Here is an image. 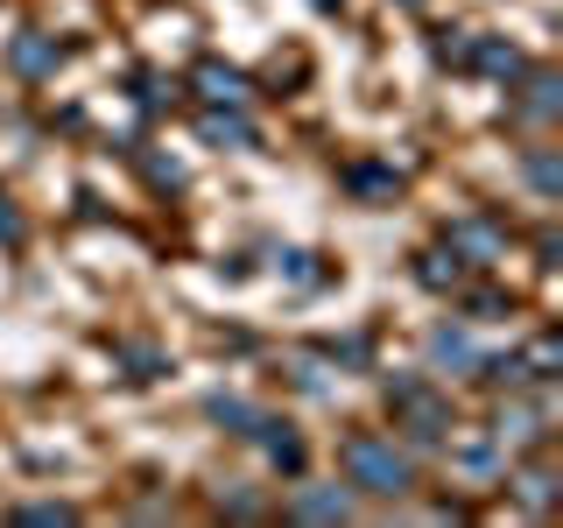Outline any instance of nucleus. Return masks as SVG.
Instances as JSON below:
<instances>
[{
  "mask_svg": "<svg viewBox=\"0 0 563 528\" xmlns=\"http://www.w3.org/2000/svg\"><path fill=\"white\" fill-rule=\"evenodd\" d=\"M282 275H289V282H317V268H310L303 246H289V254H282Z\"/></svg>",
  "mask_w": 563,
  "mask_h": 528,
  "instance_id": "obj_22",
  "label": "nucleus"
},
{
  "mask_svg": "<svg viewBox=\"0 0 563 528\" xmlns=\"http://www.w3.org/2000/svg\"><path fill=\"white\" fill-rule=\"evenodd\" d=\"M430 360L437 366H457V374H465V366H479V352H472V339H465V331H437V339H430Z\"/></svg>",
  "mask_w": 563,
  "mask_h": 528,
  "instance_id": "obj_14",
  "label": "nucleus"
},
{
  "mask_svg": "<svg viewBox=\"0 0 563 528\" xmlns=\"http://www.w3.org/2000/svg\"><path fill=\"white\" fill-rule=\"evenodd\" d=\"M521 78H528V92L515 99V113L521 120H556L563 113V78H556V70H536V64H528Z\"/></svg>",
  "mask_w": 563,
  "mask_h": 528,
  "instance_id": "obj_7",
  "label": "nucleus"
},
{
  "mask_svg": "<svg viewBox=\"0 0 563 528\" xmlns=\"http://www.w3.org/2000/svg\"><path fill=\"white\" fill-rule=\"evenodd\" d=\"M444 246L465 261V268H493V261L507 254V226L486 219V211H472V219H451L444 226Z\"/></svg>",
  "mask_w": 563,
  "mask_h": 528,
  "instance_id": "obj_3",
  "label": "nucleus"
},
{
  "mask_svg": "<svg viewBox=\"0 0 563 528\" xmlns=\"http://www.w3.org/2000/svg\"><path fill=\"white\" fill-rule=\"evenodd\" d=\"M148 184H155V190H176V184H184V169L163 163V155H148Z\"/></svg>",
  "mask_w": 563,
  "mask_h": 528,
  "instance_id": "obj_21",
  "label": "nucleus"
},
{
  "mask_svg": "<svg viewBox=\"0 0 563 528\" xmlns=\"http://www.w3.org/2000/svg\"><path fill=\"white\" fill-rule=\"evenodd\" d=\"M190 85H198V99L205 106H246V70H233V64H219V57H205L198 70H190Z\"/></svg>",
  "mask_w": 563,
  "mask_h": 528,
  "instance_id": "obj_4",
  "label": "nucleus"
},
{
  "mask_svg": "<svg viewBox=\"0 0 563 528\" xmlns=\"http://www.w3.org/2000/svg\"><path fill=\"white\" fill-rule=\"evenodd\" d=\"M493 317H507V304L493 289H479V296H472V324H493Z\"/></svg>",
  "mask_w": 563,
  "mask_h": 528,
  "instance_id": "obj_23",
  "label": "nucleus"
},
{
  "mask_svg": "<svg viewBox=\"0 0 563 528\" xmlns=\"http://www.w3.org/2000/svg\"><path fill=\"white\" fill-rule=\"evenodd\" d=\"M422 289H465V261L457 254H422Z\"/></svg>",
  "mask_w": 563,
  "mask_h": 528,
  "instance_id": "obj_16",
  "label": "nucleus"
},
{
  "mask_svg": "<svg viewBox=\"0 0 563 528\" xmlns=\"http://www.w3.org/2000/svg\"><path fill=\"white\" fill-rule=\"evenodd\" d=\"M528 184H536L542 190V198H556V190H563V163H556V148H528Z\"/></svg>",
  "mask_w": 563,
  "mask_h": 528,
  "instance_id": "obj_17",
  "label": "nucleus"
},
{
  "mask_svg": "<svg viewBox=\"0 0 563 528\" xmlns=\"http://www.w3.org/2000/svg\"><path fill=\"white\" fill-rule=\"evenodd\" d=\"M521 366H528V381H556V366H563V339L556 331H536L521 352Z\"/></svg>",
  "mask_w": 563,
  "mask_h": 528,
  "instance_id": "obj_13",
  "label": "nucleus"
},
{
  "mask_svg": "<svg viewBox=\"0 0 563 528\" xmlns=\"http://www.w3.org/2000/svg\"><path fill=\"white\" fill-rule=\"evenodd\" d=\"M0 240H8V246H14V240H22V211H14L8 198H0Z\"/></svg>",
  "mask_w": 563,
  "mask_h": 528,
  "instance_id": "obj_25",
  "label": "nucleus"
},
{
  "mask_svg": "<svg viewBox=\"0 0 563 528\" xmlns=\"http://www.w3.org/2000/svg\"><path fill=\"white\" fill-rule=\"evenodd\" d=\"M465 64H479L486 78H500V85H515L521 70H528V57L515 43H500V35H472V50H465Z\"/></svg>",
  "mask_w": 563,
  "mask_h": 528,
  "instance_id": "obj_5",
  "label": "nucleus"
},
{
  "mask_svg": "<svg viewBox=\"0 0 563 528\" xmlns=\"http://www.w3.org/2000/svg\"><path fill=\"white\" fill-rule=\"evenodd\" d=\"M345 190H360V198H395V176H387V169H374V163H352L345 169Z\"/></svg>",
  "mask_w": 563,
  "mask_h": 528,
  "instance_id": "obj_18",
  "label": "nucleus"
},
{
  "mask_svg": "<svg viewBox=\"0 0 563 528\" xmlns=\"http://www.w3.org/2000/svg\"><path fill=\"white\" fill-rule=\"evenodd\" d=\"M8 64L22 70V78H49V70L64 64V43H57V35H22V43L8 50Z\"/></svg>",
  "mask_w": 563,
  "mask_h": 528,
  "instance_id": "obj_10",
  "label": "nucleus"
},
{
  "mask_svg": "<svg viewBox=\"0 0 563 528\" xmlns=\"http://www.w3.org/2000/svg\"><path fill=\"white\" fill-rule=\"evenodd\" d=\"M479 381H486V387H507V395H515V387H528L521 352H507V360H479Z\"/></svg>",
  "mask_w": 563,
  "mask_h": 528,
  "instance_id": "obj_20",
  "label": "nucleus"
},
{
  "mask_svg": "<svg viewBox=\"0 0 563 528\" xmlns=\"http://www.w3.org/2000/svg\"><path fill=\"white\" fill-rule=\"evenodd\" d=\"M225 515H233V521H261V501H254V493H233V501H225Z\"/></svg>",
  "mask_w": 563,
  "mask_h": 528,
  "instance_id": "obj_24",
  "label": "nucleus"
},
{
  "mask_svg": "<svg viewBox=\"0 0 563 528\" xmlns=\"http://www.w3.org/2000/svg\"><path fill=\"white\" fill-rule=\"evenodd\" d=\"M198 134L205 141H225V148H246V141H254V128H246L240 106H211V113L198 120Z\"/></svg>",
  "mask_w": 563,
  "mask_h": 528,
  "instance_id": "obj_11",
  "label": "nucleus"
},
{
  "mask_svg": "<svg viewBox=\"0 0 563 528\" xmlns=\"http://www.w3.org/2000/svg\"><path fill=\"white\" fill-rule=\"evenodd\" d=\"M254 437L268 444V458H275L282 472H303V437H296L289 422H268V416H261V430H254Z\"/></svg>",
  "mask_w": 563,
  "mask_h": 528,
  "instance_id": "obj_12",
  "label": "nucleus"
},
{
  "mask_svg": "<svg viewBox=\"0 0 563 528\" xmlns=\"http://www.w3.org/2000/svg\"><path fill=\"white\" fill-rule=\"evenodd\" d=\"M14 521H29V528H64V521H78V507H70V501H29V507H14Z\"/></svg>",
  "mask_w": 563,
  "mask_h": 528,
  "instance_id": "obj_19",
  "label": "nucleus"
},
{
  "mask_svg": "<svg viewBox=\"0 0 563 528\" xmlns=\"http://www.w3.org/2000/svg\"><path fill=\"white\" fill-rule=\"evenodd\" d=\"M387 402H395V430L409 437V444H422V451H430V444H444V437L457 430L451 409H444V402H437L422 381H395V387H387Z\"/></svg>",
  "mask_w": 563,
  "mask_h": 528,
  "instance_id": "obj_2",
  "label": "nucleus"
},
{
  "mask_svg": "<svg viewBox=\"0 0 563 528\" xmlns=\"http://www.w3.org/2000/svg\"><path fill=\"white\" fill-rule=\"evenodd\" d=\"M317 8H324V14H331V8H339V0H317Z\"/></svg>",
  "mask_w": 563,
  "mask_h": 528,
  "instance_id": "obj_26",
  "label": "nucleus"
},
{
  "mask_svg": "<svg viewBox=\"0 0 563 528\" xmlns=\"http://www.w3.org/2000/svg\"><path fill=\"white\" fill-rule=\"evenodd\" d=\"M205 409H211V422H233L240 437H254V430H261V409H254V402H240V395H211Z\"/></svg>",
  "mask_w": 563,
  "mask_h": 528,
  "instance_id": "obj_15",
  "label": "nucleus"
},
{
  "mask_svg": "<svg viewBox=\"0 0 563 528\" xmlns=\"http://www.w3.org/2000/svg\"><path fill=\"white\" fill-rule=\"evenodd\" d=\"M339 465H345V486L374 493V501H401V493L416 486V458L380 430H352L339 444Z\"/></svg>",
  "mask_w": 563,
  "mask_h": 528,
  "instance_id": "obj_1",
  "label": "nucleus"
},
{
  "mask_svg": "<svg viewBox=\"0 0 563 528\" xmlns=\"http://www.w3.org/2000/svg\"><path fill=\"white\" fill-rule=\"evenodd\" d=\"M282 515H289V521H345L352 515V493L345 486H303Z\"/></svg>",
  "mask_w": 563,
  "mask_h": 528,
  "instance_id": "obj_6",
  "label": "nucleus"
},
{
  "mask_svg": "<svg viewBox=\"0 0 563 528\" xmlns=\"http://www.w3.org/2000/svg\"><path fill=\"white\" fill-rule=\"evenodd\" d=\"M451 465L465 472V480H493L500 472V451H493V430H451Z\"/></svg>",
  "mask_w": 563,
  "mask_h": 528,
  "instance_id": "obj_8",
  "label": "nucleus"
},
{
  "mask_svg": "<svg viewBox=\"0 0 563 528\" xmlns=\"http://www.w3.org/2000/svg\"><path fill=\"white\" fill-rule=\"evenodd\" d=\"M409 8H422V0H409Z\"/></svg>",
  "mask_w": 563,
  "mask_h": 528,
  "instance_id": "obj_27",
  "label": "nucleus"
},
{
  "mask_svg": "<svg viewBox=\"0 0 563 528\" xmlns=\"http://www.w3.org/2000/svg\"><path fill=\"white\" fill-rule=\"evenodd\" d=\"M507 486H515V501H521V507H536V515H550V507H556V465H550V458L521 465Z\"/></svg>",
  "mask_w": 563,
  "mask_h": 528,
  "instance_id": "obj_9",
  "label": "nucleus"
}]
</instances>
